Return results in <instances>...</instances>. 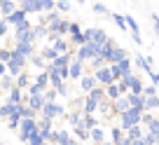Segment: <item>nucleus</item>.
Instances as JSON below:
<instances>
[{
	"label": "nucleus",
	"mask_w": 159,
	"mask_h": 145,
	"mask_svg": "<svg viewBox=\"0 0 159 145\" xmlns=\"http://www.w3.org/2000/svg\"><path fill=\"white\" fill-rule=\"evenodd\" d=\"M140 115H143L140 110L129 108V110H124V112H119V115H117V124H115V126H119L122 131H129L131 126H140Z\"/></svg>",
	"instance_id": "nucleus-1"
},
{
	"label": "nucleus",
	"mask_w": 159,
	"mask_h": 145,
	"mask_svg": "<svg viewBox=\"0 0 159 145\" xmlns=\"http://www.w3.org/2000/svg\"><path fill=\"white\" fill-rule=\"evenodd\" d=\"M10 52H12V49H10ZM26 66H28V61H26L24 56H19V54H14V52H12L10 61L5 63V68H7V75H10L12 80H14V77L19 75V73H24V70H26Z\"/></svg>",
	"instance_id": "nucleus-2"
},
{
	"label": "nucleus",
	"mask_w": 159,
	"mask_h": 145,
	"mask_svg": "<svg viewBox=\"0 0 159 145\" xmlns=\"http://www.w3.org/2000/svg\"><path fill=\"white\" fill-rule=\"evenodd\" d=\"M38 115L42 117V120H52V122H54L56 117H66V108L59 103V101H56V103H45Z\"/></svg>",
	"instance_id": "nucleus-3"
},
{
	"label": "nucleus",
	"mask_w": 159,
	"mask_h": 145,
	"mask_svg": "<svg viewBox=\"0 0 159 145\" xmlns=\"http://www.w3.org/2000/svg\"><path fill=\"white\" fill-rule=\"evenodd\" d=\"M82 35H84V42H91V45L101 47L105 40H108V33H105L103 28H96V26H89V28L82 30Z\"/></svg>",
	"instance_id": "nucleus-4"
},
{
	"label": "nucleus",
	"mask_w": 159,
	"mask_h": 145,
	"mask_svg": "<svg viewBox=\"0 0 159 145\" xmlns=\"http://www.w3.org/2000/svg\"><path fill=\"white\" fill-rule=\"evenodd\" d=\"M35 131H38V120H21L19 122V140L21 143H26L28 136H33Z\"/></svg>",
	"instance_id": "nucleus-5"
},
{
	"label": "nucleus",
	"mask_w": 159,
	"mask_h": 145,
	"mask_svg": "<svg viewBox=\"0 0 159 145\" xmlns=\"http://www.w3.org/2000/svg\"><path fill=\"white\" fill-rule=\"evenodd\" d=\"M91 75H94L96 84H98V87H103V89H105V87H110V84H115V80H112V75H110V68H108V66H103V68L94 70Z\"/></svg>",
	"instance_id": "nucleus-6"
},
{
	"label": "nucleus",
	"mask_w": 159,
	"mask_h": 145,
	"mask_svg": "<svg viewBox=\"0 0 159 145\" xmlns=\"http://www.w3.org/2000/svg\"><path fill=\"white\" fill-rule=\"evenodd\" d=\"M16 5H19V10L24 12L26 16L28 14H42V0H21Z\"/></svg>",
	"instance_id": "nucleus-7"
},
{
	"label": "nucleus",
	"mask_w": 159,
	"mask_h": 145,
	"mask_svg": "<svg viewBox=\"0 0 159 145\" xmlns=\"http://www.w3.org/2000/svg\"><path fill=\"white\" fill-rule=\"evenodd\" d=\"M70 138H73V136H70L68 129H54V131H52V140H49V143H54V145H68Z\"/></svg>",
	"instance_id": "nucleus-8"
},
{
	"label": "nucleus",
	"mask_w": 159,
	"mask_h": 145,
	"mask_svg": "<svg viewBox=\"0 0 159 145\" xmlns=\"http://www.w3.org/2000/svg\"><path fill=\"white\" fill-rule=\"evenodd\" d=\"M77 82H80V89H82V94H89L91 89H96V87H98V84H96V80H94V75H91V73H84V75L80 77Z\"/></svg>",
	"instance_id": "nucleus-9"
},
{
	"label": "nucleus",
	"mask_w": 159,
	"mask_h": 145,
	"mask_svg": "<svg viewBox=\"0 0 159 145\" xmlns=\"http://www.w3.org/2000/svg\"><path fill=\"white\" fill-rule=\"evenodd\" d=\"M89 140L94 145H101L103 140H108V131H105L103 126H94V129L89 131Z\"/></svg>",
	"instance_id": "nucleus-10"
},
{
	"label": "nucleus",
	"mask_w": 159,
	"mask_h": 145,
	"mask_svg": "<svg viewBox=\"0 0 159 145\" xmlns=\"http://www.w3.org/2000/svg\"><path fill=\"white\" fill-rule=\"evenodd\" d=\"M84 75V66L82 63H77V61H70L68 63V80H80V77Z\"/></svg>",
	"instance_id": "nucleus-11"
},
{
	"label": "nucleus",
	"mask_w": 159,
	"mask_h": 145,
	"mask_svg": "<svg viewBox=\"0 0 159 145\" xmlns=\"http://www.w3.org/2000/svg\"><path fill=\"white\" fill-rule=\"evenodd\" d=\"M12 82H14V87L19 91H26V89H28V84H30V73H26V70H24V73H19Z\"/></svg>",
	"instance_id": "nucleus-12"
},
{
	"label": "nucleus",
	"mask_w": 159,
	"mask_h": 145,
	"mask_svg": "<svg viewBox=\"0 0 159 145\" xmlns=\"http://www.w3.org/2000/svg\"><path fill=\"white\" fill-rule=\"evenodd\" d=\"M5 103H10V105H19V103H24V91H19L16 87H12V89L7 91Z\"/></svg>",
	"instance_id": "nucleus-13"
},
{
	"label": "nucleus",
	"mask_w": 159,
	"mask_h": 145,
	"mask_svg": "<svg viewBox=\"0 0 159 145\" xmlns=\"http://www.w3.org/2000/svg\"><path fill=\"white\" fill-rule=\"evenodd\" d=\"M30 28H33V21L26 16L21 24H16V26H14V40H16V38H21V35H26V33H30Z\"/></svg>",
	"instance_id": "nucleus-14"
},
{
	"label": "nucleus",
	"mask_w": 159,
	"mask_h": 145,
	"mask_svg": "<svg viewBox=\"0 0 159 145\" xmlns=\"http://www.w3.org/2000/svg\"><path fill=\"white\" fill-rule=\"evenodd\" d=\"M143 87H145L143 77H140V75H136V73H134V80H131V84H129V94L143 96Z\"/></svg>",
	"instance_id": "nucleus-15"
},
{
	"label": "nucleus",
	"mask_w": 159,
	"mask_h": 145,
	"mask_svg": "<svg viewBox=\"0 0 159 145\" xmlns=\"http://www.w3.org/2000/svg\"><path fill=\"white\" fill-rule=\"evenodd\" d=\"M70 61H73V52H70V54H59V56H56V59L52 61L49 66L59 70V68H68V63H70Z\"/></svg>",
	"instance_id": "nucleus-16"
},
{
	"label": "nucleus",
	"mask_w": 159,
	"mask_h": 145,
	"mask_svg": "<svg viewBox=\"0 0 159 145\" xmlns=\"http://www.w3.org/2000/svg\"><path fill=\"white\" fill-rule=\"evenodd\" d=\"M110 105H112V115H115V117H117L119 112L129 110V101H126V96H119V98H117V101H112Z\"/></svg>",
	"instance_id": "nucleus-17"
},
{
	"label": "nucleus",
	"mask_w": 159,
	"mask_h": 145,
	"mask_svg": "<svg viewBox=\"0 0 159 145\" xmlns=\"http://www.w3.org/2000/svg\"><path fill=\"white\" fill-rule=\"evenodd\" d=\"M70 134H75V140H77L80 145H87V143H89V131H87L82 124H80V126H75V129L70 131Z\"/></svg>",
	"instance_id": "nucleus-18"
},
{
	"label": "nucleus",
	"mask_w": 159,
	"mask_h": 145,
	"mask_svg": "<svg viewBox=\"0 0 159 145\" xmlns=\"http://www.w3.org/2000/svg\"><path fill=\"white\" fill-rule=\"evenodd\" d=\"M24 19H26V14H24V12L19 10V7H16V10L12 12L10 16H5V19H2V21H5L7 26H16V24H21V21H24Z\"/></svg>",
	"instance_id": "nucleus-19"
},
{
	"label": "nucleus",
	"mask_w": 159,
	"mask_h": 145,
	"mask_svg": "<svg viewBox=\"0 0 159 145\" xmlns=\"http://www.w3.org/2000/svg\"><path fill=\"white\" fill-rule=\"evenodd\" d=\"M80 124L84 126L87 131H91L94 126H101V120H98V115H82V122Z\"/></svg>",
	"instance_id": "nucleus-20"
},
{
	"label": "nucleus",
	"mask_w": 159,
	"mask_h": 145,
	"mask_svg": "<svg viewBox=\"0 0 159 145\" xmlns=\"http://www.w3.org/2000/svg\"><path fill=\"white\" fill-rule=\"evenodd\" d=\"M16 7H19V5H16L14 0H0V14H2V19H5V16H10Z\"/></svg>",
	"instance_id": "nucleus-21"
},
{
	"label": "nucleus",
	"mask_w": 159,
	"mask_h": 145,
	"mask_svg": "<svg viewBox=\"0 0 159 145\" xmlns=\"http://www.w3.org/2000/svg\"><path fill=\"white\" fill-rule=\"evenodd\" d=\"M126 56H129V54H126V49H124V47H115V49H112V54H110V61H108V66H112V63H119V61H122V59H126Z\"/></svg>",
	"instance_id": "nucleus-22"
},
{
	"label": "nucleus",
	"mask_w": 159,
	"mask_h": 145,
	"mask_svg": "<svg viewBox=\"0 0 159 145\" xmlns=\"http://www.w3.org/2000/svg\"><path fill=\"white\" fill-rule=\"evenodd\" d=\"M126 101H129V108H136V110H140V112H143V103H145V96L126 94Z\"/></svg>",
	"instance_id": "nucleus-23"
},
{
	"label": "nucleus",
	"mask_w": 159,
	"mask_h": 145,
	"mask_svg": "<svg viewBox=\"0 0 159 145\" xmlns=\"http://www.w3.org/2000/svg\"><path fill=\"white\" fill-rule=\"evenodd\" d=\"M159 108V98L157 96H145V103H143V112H154Z\"/></svg>",
	"instance_id": "nucleus-24"
},
{
	"label": "nucleus",
	"mask_w": 159,
	"mask_h": 145,
	"mask_svg": "<svg viewBox=\"0 0 159 145\" xmlns=\"http://www.w3.org/2000/svg\"><path fill=\"white\" fill-rule=\"evenodd\" d=\"M66 122H68L70 126H80V122H82V112L80 110H70V112H66Z\"/></svg>",
	"instance_id": "nucleus-25"
},
{
	"label": "nucleus",
	"mask_w": 159,
	"mask_h": 145,
	"mask_svg": "<svg viewBox=\"0 0 159 145\" xmlns=\"http://www.w3.org/2000/svg\"><path fill=\"white\" fill-rule=\"evenodd\" d=\"M124 26H126V28H131V33H134V35H140V26H138V21H136L131 14H124Z\"/></svg>",
	"instance_id": "nucleus-26"
},
{
	"label": "nucleus",
	"mask_w": 159,
	"mask_h": 145,
	"mask_svg": "<svg viewBox=\"0 0 159 145\" xmlns=\"http://www.w3.org/2000/svg\"><path fill=\"white\" fill-rule=\"evenodd\" d=\"M143 134H145L143 126H131L129 131H124V136L131 140V143H134V140H138V138H143Z\"/></svg>",
	"instance_id": "nucleus-27"
},
{
	"label": "nucleus",
	"mask_w": 159,
	"mask_h": 145,
	"mask_svg": "<svg viewBox=\"0 0 159 145\" xmlns=\"http://www.w3.org/2000/svg\"><path fill=\"white\" fill-rule=\"evenodd\" d=\"M30 33H33V38L35 40H40V38H47V28H45V24H33V28H30Z\"/></svg>",
	"instance_id": "nucleus-28"
},
{
	"label": "nucleus",
	"mask_w": 159,
	"mask_h": 145,
	"mask_svg": "<svg viewBox=\"0 0 159 145\" xmlns=\"http://www.w3.org/2000/svg\"><path fill=\"white\" fill-rule=\"evenodd\" d=\"M108 134H110V138H108V140H110V143H112V145H117L119 140L124 138V131L119 129V126H112V129H110Z\"/></svg>",
	"instance_id": "nucleus-29"
},
{
	"label": "nucleus",
	"mask_w": 159,
	"mask_h": 145,
	"mask_svg": "<svg viewBox=\"0 0 159 145\" xmlns=\"http://www.w3.org/2000/svg\"><path fill=\"white\" fill-rule=\"evenodd\" d=\"M84 96H89V98H94L96 103H101V101H108V98H105V91H103V87H96V89H91L89 94H84Z\"/></svg>",
	"instance_id": "nucleus-30"
},
{
	"label": "nucleus",
	"mask_w": 159,
	"mask_h": 145,
	"mask_svg": "<svg viewBox=\"0 0 159 145\" xmlns=\"http://www.w3.org/2000/svg\"><path fill=\"white\" fill-rule=\"evenodd\" d=\"M40 56H42V61H45V63H52V61H54L59 54L52 49V45H45V49H42V54H40Z\"/></svg>",
	"instance_id": "nucleus-31"
},
{
	"label": "nucleus",
	"mask_w": 159,
	"mask_h": 145,
	"mask_svg": "<svg viewBox=\"0 0 159 145\" xmlns=\"http://www.w3.org/2000/svg\"><path fill=\"white\" fill-rule=\"evenodd\" d=\"M70 7H73V5H70V2H66V0H54V10L59 12V14H68Z\"/></svg>",
	"instance_id": "nucleus-32"
},
{
	"label": "nucleus",
	"mask_w": 159,
	"mask_h": 145,
	"mask_svg": "<svg viewBox=\"0 0 159 145\" xmlns=\"http://www.w3.org/2000/svg\"><path fill=\"white\" fill-rule=\"evenodd\" d=\"M105 98L110 101V103H112V101H117L119 98V91H117V84H110V87H105Z\"/></svg>",
	"instance_id": "nucleus-33"
},
{
	"label": "nucleus",
	"mask_w": 159,
	"mask_h": 145,
	"mask_svg": "<svg viewBox=\"0 0 159 145\" xmlns=\"http://www.w3.org/2000/svg\"><path fill=\"white\" fill-rule=\"evenodd\" d=\"M145 134H150V136H154V138H159V120L154 117L152 122H150L148 126H145Z\"/></svg>",
	"instance_id": "nucleus-34"
},
{
	"label": "nucleus",
	"mask_w": 159,
	"mask_h": 145,
	"mask_svg": "<svg viewBox=\"0 0 159 145\" xmlns=\"http://www.w3.org/2000/svg\"><path fill=\"white\" fill-rule=\"evenodd\" d=\"M56 98H59V96H56V91L52 89V87H47V89L42 91V101H45V103H56Z\"/></svg>",
	"instance_id": "nucleus-35"
},
{
	"label": "nucleus",
	"mask_w": 159,
	"mask_h": 145,
	"mask_svg": "<svg viewBox=\"0 0 159 145\" xmlns=\"http://www.w3.org/2000/svg\"><path fill=\"white\" fill-rule=\"evenodd\" d=\"M66 40H68V45H75V47H82V45H84V35H82V33H75V35H68V38H66Z\"/></svg>",
	"instance_id": "nucleus-36"
},
{
	"label": "nucleus",
	"mask_w": 159,
	"mask_h": 145,
	"mask_svg": "<svg viewBox=\"0 0 159 145\" xmlns=\"http://www.w3.org/2000/svg\"><path fill=\"white\" fill-rule=\"evenodd\" d=\"M117 66H119V70H122V77L129 75V73H134V70H131V59H129V56H126V59H122Z\"/></svg>",
	"instance_id": "nucleus-37"
},
{
	"label": "nucleus",
	"mask_w": 159,
	"mask_h": 145,
	"mask_svg": "<svg viewBox=\"0 0 159 145\" xmlns=\"http://www.w3.org/2000/svg\"><path fill=\"white\" fill-rule=\"evenodd\" d=\"M28 63L35 66V68H40V70H45V68H47V63L42 61V56H40V54H33V56L28 59Z\"/></svg>",
	"instance_id": "nucleus-38"
},
{
	"label": "nucleus",
	"mask_w": 159,
	"mask_h": 145,
	"mask_svg": "<svg viewBox=\"0 0 159 145\" xmlns=\"http://www.w3.org/2000/svg\"><path fill=\"white\" fill-rule=\"evenodd\" d=\"M12 87H14V82H12V77H10V75L0 77V89L5 91V94H7V91H10V89H12Z\"/></svg>",
	"instance_id": "nucleus-39"
},
{
	"label": "nucleus",
	"mask_w": 159,
	"mask_h": 145,
	"mask_svg": "<svg viewBox=\"0 0 159 145\" xmlns=\"http://www.w3.org/2000/svg\"><path fill=\"white\" fill-rule=\"evenodd\" d=\"M26 145H45V140H42V136L35 131L33 136H28V140H26Z\"/></svg>",
	"instance_id": "nucleus-40"
},
{
	"label": "nucleus",
	"mask_w": 159,
	"mask_h": 145,
	"mask_svg": "<svg viewBox=\"0 0 159 145\" xmlns=\"http://www.w3.org/2000/svg\"><path fill=\"white\" fill-rule=\"evenodd\" d=\"M89 66H91V70H98V68H103V66H108V63H105L101 56H94V59L89 61Z\"/></svg>",
	"instance_id": "nucleus-41"
},
{
	"label": "nucleus",
	"mask_w": 159,
	"mask_h": 145,
	"mask_svg": "<svg viewBox=\"0 0 159 145\" xmlns=\"http://www.w3.org/2000/svg\"><path fill=\"white\" fill-rule=\"evenodd\" d=\"M75 33H82V28H80L77 21H68V35H75ZM66 35V38H68Z\"/></svg>",
	"instance_id": "nucleus-42"
},
{
	"label": "nucleus",
	"mask_w": 159,
	"mask_h": 145,
	"mask_svg": "<svg viewBox=\"0 0 159 145\" xmlns=\"http://www.w3.org/2000/svg\"><path fill=\"white\" fill-rule=\"evenodd\" d=\"M10 56H12V52L7 49V47H0V63H7Z\"/></svg>",
	"instance_id": "nucleus-43"
},
{
	"label": "nucleus",
	"mask_w": 159,
	"mask_h": 145,
	"mask_svg": "<svg viewBox=\"0 0 159 145\" xmlns=\"http://www.w3.org/2000/svg\"><path fill=\"white\" fill-rule=\"evenodd\" d=\"M140 140H143V145H157L159 138H154V136H150V134H143V138H140Z\"/></svg>",
	"instance_id": "nucleus-44"
},
{
	"label": "nucleus",
	"mask_w": 159,
	"mask_h": 145,
	"mask_svg": "<svg viewBox=\"0 0 159 145\" xmlns=\"http://www.w3.org/2000/svg\"><path fill=\"white\" fill-rule=\"evenodd\" d=\"M143 96H157V87L145 84V87H143Z\"/></svg>",
	"instance_id": "nucleus-45"
},
{
	"label": "nucleus",
	"mask_w": 159,
	"mask_h": 145,
	"mask_svg": "<svg viewBox=\"0 0 159 145\" xmlns=\"http://www.w3.org/2000/svg\"><path fill=\"white\" fill-rule=\"evenodd\" d=\"M42 12H54V0H42Z\"/></svg>",
	"instance_id": "nucleus-46"
},
{
	"label": "nucleus",
	"mask_w": 159,
	"mask_h": 145,
	"mask_svg": "<svg viewBox=\"0 0 159 145\" xmlns=\"http://www.w3.org/2000/svg\"><path fill=\"white\" fill-rule=\"evenodd\" d=\"M112 19H115V24H117L122 30L126 28V26H124V14H117V12H115V14H112Z\"/></svg>",
	"instance_id": "nucleus-47"
},
{
	"label": "nucleus",
	"mask_w": 159,
	"mask_h": 145,
	"mask_svg": "<svg viewBox=\"0 0 159 145\" xmlns=\"http://www.w3.org/2000/svg\"><path fill=\"white\" fill-rule=\"evenodd\" d=\"M91 10H94L96 14H108V7H105V5H101V2H96V5L91 7Z\"/></svg>",
	"instance_id": "nucleus-48"
},
{
	"label": "nucleus",
	"mask_w": 159,
	"mask_h": 145,
	"mask_svg": "<svg viewBox=\"0 0 159 145\" xmlns=\"http://www.w3.org/2000/svg\"><path fill=\"white\" fill-rule=\"evenodd\" d=\"M7 28H10V26H7L5 21H2V19H0V40H2V38L7 35Z\"/></svg>",
	"instance_id": "nucleus-49"
},
{
	"label": "nucleus",
	"mask_w": 159,
	"mask_h": 145,
	"mask_svg": "<svg viewBox=\"0 0 159 145\" xmlns=\"http://www.w3.org/2000/svg\"><path fill=\"white\" fill-rule=\"evenodd\" d=\"M150 82H152V87H157V84H159V75H157V70H154V73H150Z\"/></svg>",
	"instance_id": "nucleus-50"
},
{
	"label": "nucleus",
	"mask_w": 159,
	"mask_h": 145,
	"mask_svg": "<svg viewBox=\"0 0 159 145\" xmlns=\"http://www.w3.org/2000/svg\"><path fill=\"white\" fill-rule=\"evenodd\" d=\"M19 122L21 120H7V126H10V129H19Z\"/></svg>",
	"instance_id": "nucleus-51"
},
{
	"label": "nucleus",
	"mask_w": 159,
	"mask_h": 145,
	"mask_svg": "<svg viewBox=\"0 0 159 145\" xmlns=\"http://www.w3.org/2000/svg\"><path fill=\"white\" fill-rule=\"evenodd\" d=\"M7 75V68H5V63H0V77H5Z\"/></svg>",
	"instance_id": "nucleus-52"
},
{
	"label": "nucleus",
	"mask_w": 159,
	"mask_h": 145,
	"mask_svg": "<svg viewBox=\"0 0 159 145\" xmlns=\"http://www.w3.org/2000/svg\"><path fill=\"white\" fill-rule=\"evenodd\" d=\"M101 145H112V143H110V140H103V143H101Z\"/></svg>",
	"instance_id": "nucleus-53"
},
{
	"label": "nucleus",
	"mask_w": 159,
	"mask_h": 145,
	"mask_svg": "<svg viewBox=\"0 0 159 145\" xmlns=\"http://www.w3.org/2000/svg\"><path fill=\"white\" fill-rule=\"evenodd\" d=\"M45 145H54V143H45Z\"/></svg>",
	"instance_id": "nucleus-54"
},
{
	"label": "nucleus",
	"mask_w": 159,
	"mask_h": 145,
	"mask_svg": "<svg viewBox=\"0 0 159 145\" xmlns=\"http://www.w3.org/2000/svg\"><path fill=\"white\" fill-rule=\"evenodd\" d=\"M131 145H134V143H131Z\"/></svg>",
	"instance_id": "nucleus-55"
}]
</instances>
